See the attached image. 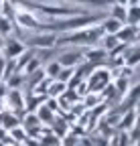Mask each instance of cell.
<instances>
[{
  "label": "cell",
  "mask_w": 140,
  "mask_h": 146,
  "mask_svg": "<svg viewBox=\"0 0 140 146\" xmlns=\"http://www.w3.org/2000/svg\"><path fill=\"white\" fill-rule=\"evenodd\" d=\"M73 73H75V69H73V67H63V69L59 71V75H57V81H61V83H65V85H67V81L73 77Z\"/></svg>",
  "instance_id": "obj_17"
},
{
  "label": "cell",
  "mask_w": 140,
  "mask_h": 146,
  "mask_svg": "<svg viewBox=\"0 0 140 146\" xmlns=\"http://www.w3.org/2000/svg\"><path fill=\"white\" fill-rule=\"evenodd\" d=\"M0 8H2V0H0Z\"/></svg>",
  "instance_id": "obj_23"
},
{
  "label": "cell",
  "mask_w": 140,
  "mask_h": 146,
  "mask_svg": "<svg viewBox=\"0 0 140 146\" xmlns=\"http://www.w3.org/2000/svg\"><path fill=\"white\" fill-rule=\"evenodd\" d=\"M102 36H104L102 27L94 25V27H85L79 31L55 35V47H81V49H85V47H92L98 41H102Z\"/></svg>",
  "instance_id": "obj_1"
},
{
  "label": "cell",
  "mask_w": 140,
  "mask_h": 146,
  "mask_svg": "<svg viewBox=\"0 0 140 146\" xmlns=\"http://www.w3.org/2000/svg\"><path fill=\"white\" fill-rule=\"evenodd\" d=\"M100 27H102L104 35H116V33L122 29V23L116 21V18H112V16H106V18L100 23Z\"/></svg>",
  "instance_id": "obj_9"
},
{
  "label": "cell",
  "mask_w": 140,
  "mask_h": 146,
  "mask_svg": "<svg viewBox=\"0 0 140 146\" xmlns=\"http://www.w3.org/2000/svg\"><path fill=\"white\" fill-rule=\"evenodd\" d=\"M2 45H4V39H2V36H0V51H2Z\"/></svg>",
  "instance_id": "obj_21"
},
{
  "label": "cell",
  "mask_w": 140,
  "mask_h": 146,
  "mask_svg": "<svg viewBox=\"0 0 140 146\" xmlns=\"http://www.w3.org/2000/svg\"><path fill=\"white\" fill-rule=\"evenodd\" d=\"M138 21H140V6H138V4L126 6V21H124V25L138 27Z\"/></svg>",
  "instance_id": "obj_10"
},
{
  "label": "cell",
  "mask_w": 140,
  "mask_h": 146,
  "mask_svg": "<svg viewBox=\"0 0 140 146\" xmlns=\"http://www.w3.org/2000/svg\"><path fill=\"white\" fill-rule=\"evenodd\" d=\"M35 116L39 118V122H41V124H51V122L55 120V112H53L51 108H47L45 104H43V106H39V110H37V114H35Z\"/></svg>",
  "instance_id": "obj_12"
},
{
  "label": "cell",
  "mask_w": 140,
  "mask_h": 146,
  "mask_svg": "<svg viewBox=\"0 0 140 146\" xmlns=\"http://www.w3.org/2000/svg\"><path fill=\"white\" fill-rule=\"evenodd\" d=\"M61 69H63V67H61L57 61H51V63L45 67V77H47V79H57V75H59Z\"/></svg>",
  "instance_id": "obj_16"
},
{
  "label": "cell",
  "mask_w": 140,
  "mask_h": 146,
  "mask_svg": "<svg viewBox=\"0 0 140 146\" xmlns=\"http://www.w3.org/2000/svg\"><path fill=\"white\" fill-rule=\"evenodd\" d=\"M0 146H8V144H6V142H0Z\"/></svg>",
  "instance_id": "obj_22"
},
{
  "label": "cell",
  "mask_w": 140,
  "mask_h": 146,
  "mask_svg": "<svg viewBox=\"0 0 140 146\" xmlns=\"http://www.w3.org/2000/svg\"><path fill=\"white\" fill-rule=\"evenodd\" d=\"M110 69H104V67H96L92 71V75H87V91H92V94H98V91L106 89L110 83H112V75H110Z\"/></svg>",
  "instance_id": "obj_2"
},
{
  "label": "cell",
  "mask_w": 140,
  "mask_h": 146,
  "mask_svg": "<svg viewBox=\"0 0 140 146\" xmlns=\"http://www.w3.org/2000/svg\"><path fill=\"white\" fill-rule=\"evenodd\" d=\"M4 65H6V59L0 57V83H2V75H4Z\"/></svg>",
  "instance_id": "obj_20"
},
{
  "label": "cell",
  "mask_w": 140,
  "mask_h": 146,
  "mask_svg": "<svg viewBox=\"0 0 140 146\" xmlns=\"http://www.w3.org/2000/svg\"><path fill=\"white\" fill-rule=\"evenodd\" d=\"M25 45H23V41L21 39H16V36H6L4 39V45H2V57L4 59H16L19 55H23L25 53Z\"/></svg>",
  "instance_id": "obj_5"
},
{
  "label": "cell",
  "mask_w": 140,
  "mask_h": 146,
  "mask_svg": "<svg viewBox=\"0 0 140 146\" xmlns=\"http://www.w3.org/2000/svg\"><path fill=\"white\" fill-rule=\"evenodd\" d=\"M65 2H79V4L92 6V8H104V6L112 4V0H65Z\"/></svg>",
  "instance_id": "obj_15"
},
{
  "label": "cell",
  "mask_w": 140,
  "mask_h": 146,
  "mask_svg": "<svg viewBox=\"0 0 140 146\" xmlns=\"http://www.w3.org/2000/svg\"><path fill=\"white\" fill-rule=\"evenodd\" d=\"M61 67H77V65H81L83 63V49L81 47H69V49H65L63 53H59L57 55V59H55Z\"/></svg>",
  "instance_id": "obj_4"
},
{
  "label": "cell",
  "mask_w": 140,
  "mask_h": 146,
  "mask_svg": "<svg viewBox=\"0 0 140 146\" xmlns=\"http://www.w3.org/2000/svg\"><path fill=\"white\" fill-rule=\"evenodd\" d=\"M4 104H6V110H12V112H16V116H19V112L25 110L23 91L21 89H8L6 91V98H4Z\"/></svg>",
  "instance_id": "obj_7"
},
{
  "label": "cell",
  "mask_w": 140,
  "mask_h": 146,
  "mask_svg": "<svg viewBox=\"0 0 140 146\" xmlns=\"http://www.w3.org/2000/svg\"><path fill=\"white\" fill-rule=\"evenodd\" d=\"M108 16L116 18V21H120L122 25H124V21H126V6H118V4H110V12H108Z\"/></svg>",
  "instance_id": "obj_14"
},
{
  "label": "cell",
  "mask_w": 140,
  "mask_h": 146,
  "mask_svg": "<svg viewBox=\"0 0 140 146\" xmlns=\"http://www.w3.org/2000/svg\"><path fill=\"white\" fill-rule=\"evenodd\" d=\"M65 89H67L65 83H61V81H57V79H51V83H49V87H47V96H49V98H61V96L65 94Z\"/></svg>",
  "instance_id": "obj_11"
},
{
  "label": "cell",
  "mask_w": 140,
  "mask_h": 146,
  "mask_svg": "<svg viewBox=\"0 0 140 146\" xmlns=\"http://www.w3.org/2000/svg\"><path fill=\"white\" fill-rule=\"evenodd\" d=\"M10 138H16L19 142H25V140L29 138V134L25 132L23 126H19V128H12V130H10Z\"/></svg>",
  "instance_id": "obj_18"
},
{
  "label": "cell",
  "mask_w": 140,
  "mask_h": 146,
  "mask_svg": "<svg viewBox=\"0 0 140 146\" xmlns=\"http://www.w3.org/2000/svg\"><path fill=\"white\" fill-rule=\"evenodd\" d=\"M41 146H59V138H57V136H53V134H49V136H45V138H43Z\"/></svg>",
  "instance_id": "obj_19"
},
{
  "label": "cell",
  "mask_w": 140,
  "mask_h": 146,
  "mask_svg": "<svg viewBox=\"0 0 140 146\" xmlns=\"http://www.w3.org/2000/svg\"><path fill=\"white\" fill-rule=\"evenodd\" d=\"M138 36V27H130V25H122V29L116 33V39L122 45H134Z\"/></svg>",
  "instance_id": "obj_8"
},
{
  "label": "cell",
  "mask_w": 140,
  "mask_h": 146,
  "mask_svg": "<svg viewBox=\"0 0 140 146\" xmlns=\"http://www.w3.org/2000/svg\"><path fill=\"white\" fill-rule=\"evenodd\" d=\"M21 41H25L23 45L27 49H37V51L39 49H55V35L53 33H31Z\"/></svg>",
  "instance_id": "obj_3"
},
{
  "label": "cell",
  "mask_w": 140,
  "mask_h": 146,
  "mask_svg": "<svg viewBox=\"0 0 140 146\" xmlns=\"http://www.w3.org/2000/svg\"><path fill=\"white\" fill-rule=\"evenodd\" d=\"M51 126H53V136H57L59 140L67 134V130H69V126H67V122L65 120H53L51 122Z\"/></svg>",
  "instance_id": "obj_13"
},
{
  "label": "cell",
  "mask_w": 140,
  "mask_h": 146,
  "mask_svg": "<svg viewBox=\"0 0 140 146\" xmlns=\"http://www.w3.org/2000/svg\"><path fill=\"white\" fill-rule=\"evenodd\" d=\"M83 61L92 63L96 67H104L106 61H108V53L102 47H85L83 49Z\"/></svg>",
  "instance_id": "obj_6"
}]
</instances>
